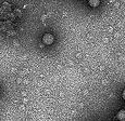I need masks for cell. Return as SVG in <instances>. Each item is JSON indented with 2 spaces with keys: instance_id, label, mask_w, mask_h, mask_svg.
I'll return each instance as SVG.
<instances>
[{
  "instance_id": "6da1fadb",
  "label": "cell",
  "mask_w": 125,
  "mask_h": 121,
  "mask_svg": "<svg viewBox=\"0 0 125 121\" xmlns=\"http://www.w3.org/2000/svg\"><path fill=\"white\" fill-rule=\"evenodd\" d=\"M54 41V37L52 36L51 34H45L44 37H42V42L46 44V46H50L52 44Z\"/></svg>"
},
{
  "instance_id": "7a4b0ae2",
  "label": "cell",
  "mask_w": 125,
  "mask_h": 121,
  "mask_svg": "<svg viewBox=\"0 0 125 121\" xmlns=\"http://www.w3.org/2000/svg\"><path fill=\"white\" fill-rule=\"evenodd\" d=\"M116 118L119 120H122V121L125 120V110H124V109H122V110H120L119 113H117Z\"/></svg>"
},
{
  "instance_id": "3957f363",
  "label": "cell",
  "mask_w": 125,
  "mask_h": 121,
  "mask_svg": "<svg viewBox=\"0 0 125 121\" xmlns=\"http://www.w3.org/2000/svg\"><path fill=\"white\" fill-rule=\"evenodd\" d=\"M88 3H89L90 7L96 8V7H98L100 4V0H88Z\"/></svg>"
},
{
  "instance_id": "277c9868",
  "label": "cell",
  "mask_w": 125,
  "mask_h": 121,
  "mask_svg": "<svg viewBox=\"0 0 125 121\" xmlns=\"http://www.w3.org/2000/svg\"><path fill=\"white\" fill-rule=\"evenodd\" d=\"M122 97H123V99L125 101V90L123 91V93H122Z\"/></svg>"
}]
</instances>
